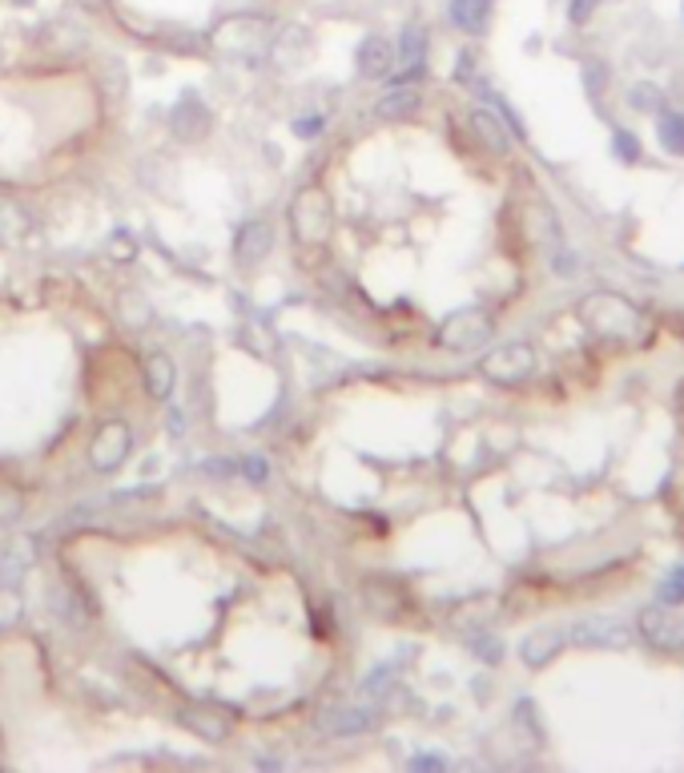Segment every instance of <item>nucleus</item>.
<instances>
[{"label": "nucleus", "instance_id": "obj_1", "mask_svg": "<svg viewBox=\"0 0 684 773\" xmlns=\"http://www.w3.org/2000/svg\"><path fill=\"white\" fill-rule=\"evenodd\" d=\"M576 319L584 322L588 334H597L600 343H612V347L636 343V339L644 334V327H649V322H644V315H641V307H632L629 299L608 295V290L580 299V307H576Z\"/></svg>", "mask_w": 684, "mask_h": 773}, {"label": "nucleus", "instance_id": "obj_2", "mask_svg": "<svg viewBox=\"0 0 684 773\" xmlns=\"http://www.w3.org/2000/svg\"><path fill=\"white\" fill-rule=\"evenodd\" d=\"M496 331V319H491V310L484 307H467V310H455L443 319V327L435 331V343L443 351H479V347L491 339Z\"/></svg>", "mask_w": 684, "mask_h": 773}, {"label": "nucleus", "instance_id": "obj_3", "mask_svg": "<svg viewBox=\"0 0 684 773\" xmlns=\"http://www.w3.org/2000/svg\"><path fill=\"white\" fill-rule=\"evenodd\" d=\"M636 637L649 645L652 652L664 657H681L684 652V617L673 612V605H649L636 612Z\"/></svg>", "mask_w": 684, "mask_h": 773}, {"label": "nucleus", "instance_id": "obj_4", "mask_svg": "<svg viewBox=\"0 0 684 773\" xmlns=\"http://www.w3.org/2000/svg\"><path fill=\"white\" fill-rule=\"evenodd\" d=\"M536 351L528 343H504L479 359V375L491 386H524L536 375Z\"/></svg>", "mask_w": 684, "mask_h": 773}, {"label": "nucleus", "instance_id": "obj_5", "mask_svg": "<svg viewBox=\"0 0 684 773\" xmlns=\"http://www.w3.org/2000/svg\"><path fill=\"white\" fill-rule=\"evenodd\" d=\"M290 221H294V234H299V243L314 246L322 243L327 234H331V202L322 189H302L294 206H290Z\"/></svg>", "mask_w": 684, "mask_h": 773}, {"label": "nucleus", "instance_id": "obj_6", "mask_svg": "<svg viewBox=\"0 0 684 773\" xmlns=\"http://www.w3.org/2000/svg\"><path fill=\"white\" fill-rule=\"evenodd\" d=\"M270 24L258 21V17H230V21L221 24L218 33H214V44H218L221 53H230V56H258L266 49V41H270V33H266Z\"/></svg>", "mask_w": 684, "mask_h": 773}, {"label": "nucleus", "instance_id": "obj_7", "mask_svg": "<svg viewBox=\"0 0 684 773\" xmlns=\"http://www.w3.org/2000/svg\"><path fill=\"white\" fill-rule=\"evenodd\" d=\"M568 641L580 645V649H624L629 645V629L620 620H576L568 629Z\"/></svg>", "mask_w": 684, "mask_h": 773}, {"label": "nucleus", "instance_id": "obj_8", "mask_svg": "<svg viewBox=\"0 0 684 773\" xmlns=\"http://www.w3.org/2000/svg\"><path fill=\"white\" fill-rule=\"evenodd\" d=\"M354 65H359V78H366V81L391 78V73H395V44L379 33L363 37L359 49H354Z\"/></svg>", "mask_w": 684, "mask_h": 773}, {"label": "nucleus", "instance_id": "obj_9", "mask_svg": "<svg viewBox=\"0 0 684 773\" xmlns=\"http://www.w3.org/2000/svg\"><path fill=\"white\" fill-rule=\"evenodd\" d=\"M395 69L403 73V81H415L427 73V29L423 24H403L395 49Z\"/></svg>", "mask_w": 684, "mask_h": 773}, {"label": "nucleus", "instance_id": "obj_10", "mask_svg": "<svg viewBox=\"0 0 684 773\" xmlns=\"http://www.w3.org/2000/svg\"><path fill=\"white\" fill-rule=\"evenodd\" d=\"M471 133H475V142L484 145L491 157L511 154V145H516V133H511V125L504 122L496 110H475L471 113Z\"/></svg>", "mask_w": 684, "mask_h": 773}, {"label": "nucleus", "instance_id": "obj_11", "mask_svg": "<svg viewBox=\"0 0 684 773\" xmlns=\"http://www.w3.org/2000/svg\"><path fill=\"white\" fill-rule=\"evenodd\" d=\"M563 641H568V632L563 629H536L524 637V645H519V657H524V664L528 669H548V664L560 657Z\"/></svg>", "mask_w": 684, "mask_h": 773}, {"label": "nucleus", "instance_id": "obj_12", "mask_svg": "<svg viewBox=\"0 0 684 773\" xmlns=\"http://www.w3.org/2000/svg\"><path fill=\"white\" fill-rule=\"evenodd\" d=\"M491 12H496V0H452V4H447L452 24L467 37H487Z\"/></svg>", "mask_w": 684, "mask_h": 773}, {"label": "nucleus", "instance_id": "obj_13", "mask_svg": "<svg viewBox=\"0 0 684 773\" xmlns=\"http://www.w3.org/2000/svg\"><path fill=\"white\" fill-rule=\"evenodd\" d=\"M125 452H129V427L125 423H105L97 431V440H93V464L101 472H113L125 460Z\"/></svg>", "mask_w": 684, "mask_h": 773}, {"label": "nucleus", "instance_id": "obj_14", "mask_svg": "<svg viewBox=\"0 0 684 773\" xmlns=\"http://www.w3.org/2000/svg\"><path fill=\"white\" fill-rule=\"evenodd\" d=\"M419 89L415 85H395V89H386L383 97L375 101V113L383 117V122H403V117H415L419 113Z\"/></svg>", "mask_w": 684, "mask_h": 773}, {"label": "nucleus", "instance_id": "obj_15", "mask_svg": "<svg viewBox=\"0 0 684 773\" xmlns=\"http://www.w3.org/2000/svg\"><path fill=\"white\" fill-rule=\"evenodd\" d=\"M319 725L331 733V738H354V733H366L371 725H375V713H371V709L339 705V709H331Z\"/></svg>", "mask_w": 684, "mask_h": 773}, {"label": "nucleus", "instance_id": "obj_16", "mask_svg": "<svg viewBox=\"0 0 684 773\" xmlns=\"http://www.w3.org/2000/svg\"><path fill=\"white\" fill-rule=\"evenodd\" d=\"M169 125L177 130V137H201L206 125H210V110H206L198 97H182L174 117H169Z\"/></svg>", "mask_w": 684, "mask_h": 773}, {"label": "nucleus", "instance_id": "obj_17", "mask_svg": "<svg viewBox=\"0 0 684 773\" xmlns=\"http://www.w3.org/2000/svg\"><path fill=\"white\" fill-rule=\"evenodd\" d=\"M656 142L661 150H669L673 157H684V113L661 105L656 110Z\"/></svg>", "mask_w": 684, "mask_h": 773}, {"label": "nucleus", "instance_id": "obj_18", "mask_svg": "<svg viewBox=\"0 0 684 773\" xmlns=\"http://www.w3.org/2000/svg\"><path fill=\"white\" fill-rule=\"evenodd\" d=\"M182 725L206 741H226V733H230V721L221 718L218 709H194V713H182Z\"/></svg>", "mask_w": 684, "mask_h": 773}, {"label": "nucleus", "instance_id": "obj_19", "mask_svg": "<svg viewBox=\"0 0 684 773\" xmlns=\"http://www.w3.org/2000/svg\"><path fill=\"white\" fill-rule=\"evenodd\" d=\"M270 243H274V234H270V226L266 221H250V226H242V234H238V258L242 262H255V258H262L266 250H270Z\"/></svg>", "mask_w": 684, "mask_h": 773}, {"label": "nucleus", "instance_id": "obj_20", "mask_svg": "<svg viewBox=\"0 0 684 773\" xmlns=\"http://www.w3.org/2000/svg\"><path fill=\"white\" fill-rule=\"evenodd\" d=\"M145 386H149L154 395H162V399L174 391V363H169L166 354H154V359L145 363Z\"/></svg>", "mask_w": 684, "mask_h": 773}, {"label": "nucleus", "instance_id": "obj_21", "mask_svg": "<svg viewBox=\"0 0 684 773\" xmlns=\"http://www.w3.org/2000/svg\"><path fill=\"white\" fill-rule=\"evenodd\" d=\"M612 154L624 162V166H636V162H644V145H641V137L632 130H612Z\"/></svg>", "mask_w": 684, "mask_h": 773}, {"label": "nucleus", "instance_id": "obj_22", "mask_svg": "<svg viewBox=\"0 0 684 773\" xmlns=\"http://www.w3.org/2000/svg\"><path fill=\"white\" fill-rule=\"evenodd\" d=\"M656 600H661V605H673V608L684 605V560L676 564V568H669V576L656 585Z\"/></svg>", "mask_w": 684, "mask_h": 773}, {"label": "nucleus", "instance_id": "obj_23", "mask_svg": "<svg viewBox=\"0 0 684 773\" xmlns=\"http://www.w3.org/2000/svg\"><path fill=\"white\" fill-rule=\"evenodd\" d=\"M632 101V110H641V113H656L664 105V93L656 85H649V81H641V85H632L629 93Z\"/></svg>", "mask_w": 684, "mask_h": 773}, {"label": "nucleus", "instance_id": "obj_24", "mask_svg": "<svg viewBox=\"0 0 684 773\" xmlns=\"http://www.w3.org/2000/svg\"><path fill=\"white\" fill-rule=\"evenodd\" d=\"M21 508H24L21 492H17V487H9V484H0V519H17V516H21Z\"/></svg>", "mask_w": 684, "mask_h": 773}, {"label": "nucleus", "instance_id": "obj_25", "mask_svg": "<svg viewBox=\"0 0 684 773\" xmlns=\"http://www.w3.org/2000/svg\"><path fill=\"white\" fill-rule=\"evenodd\" d=\"M597 9H600V0H568V21H572V24H588Z\"/></svg>", "mask_w": 684, "mask_h": 773}, {"label": "nucleus", "instance_id": "obj_26", "mask_svg": "<svg viewBox=\"0 0 684 773\" xmlns=\"http://www.w3.org/2000/svg\"><path fill=\"white\" fill-rule=\"evenodd\" d=\"M17 612H21V600L12 597V592H0V629H4V625H12V620H17Z\"/></svg>", "mask_w": 684, "mask_h": 773}, {"label": "nucleus", "instance_id": "obj_27", "mask_svg": "<svg viewBox=\"0 0 684 773\" xmlns=\"http://www.w3.org/2000/svg\"><path fill=\"white\" fill-rule=\"evenodd\" d=\"M110 250H113V258H117V262H125V258H133V238L125 230H117V234H113Z\"/></svg>", "mask_w": 684, "mask_h": 773}, {"label": "nucleus", "instance_id": "obj_28", "mask_svg": "<svg viewBox=\"0 0 684 773\" xmlns=\"http://www.w3.org/2000/svg\"><path fill=\"white\" fill-rule=\"evenodd\" d=\"M122 310H125V319H129V315H133V319H142V322L149 319V307H145L142 299H133V302L125 299V302H122Z\"/></svg>", "mask_w": 684, "mask_h": 773}, {"label": "nucleus", "instance_id": "obj_29", "mask_svg": "<svg viewBox=\"0 0 684 773\" xmlns=\"http://www.w3.org/2000/svg\"><path fill=\"white\" fill-rule=\"evenodd\" d=\"M242 467H246V475H250V480H266V472H270V467H266V460H258V455H250Z\"/></svg>", "mask_w": 684, "mask_h": 773}, {"label": "nucleus", "instance_id": "obj_30", "mask_svg": "<svg viewBox=\"0 0 684 773\" xmlns=\"http://www.w3.org/2000/svg\"><path fill=\"white\" fill-rule=\"evenodd\" d=\"M411 765H415V770H443L447 762H443V757H431V753H423V757H415Z\"/></svg>", "mask_w": 684, "mask_h": 773}, {"label": "nucleus", "instance_id": "obj_31", "mask_svg": "<svg viewBox=\"0 0 684 773\" xmlns=\"http://www.w3.org/2000/svg\"><path fill=\"white\" fill-rule=\"evenodd\" d=\"M81 4H85V9H101V4H105V0H81Z\"/></svg>", "mask_w": 684, "mask_h": 773}, {"label": "nucleus", "instance_id": "obj_32", "mask_svg": "<svg viewBox=\"0 0 684 773\" xmlns=\"http://www.w3.org/2000/svg\"><path fill=\"white\" fill-rule=\"evenodd\" d=\"M17 4H33V0H17Z\"/></svg>", "mask_w": 684, "mask_h": 773}]
</instances>
